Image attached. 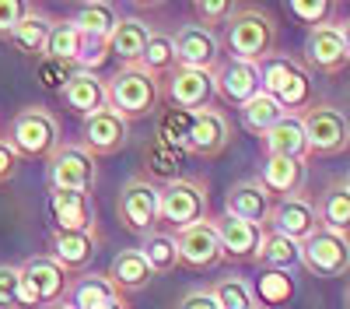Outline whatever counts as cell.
Masks as SVG:
<instances>
[{"instance_id":"83f0119b","label":"cell","mask_w":350,"mask_h":309,"mask_svg":"<svg viewBox=\"0 0 350 309\" xmlns=\"http://www.w3.org/2000/svg\"><path fill=\"white\" fill-rule=\"evenodd\" d=\"M151 32H154V28L144 21V18H133V14L130 18H120V21H116V28H112V36H109V53L120 56L123 64H137L144 46H148V39H151Z\"/></svg>"},{"instance_id":"db71d44e","label":"cell","mask_w":350,"mask_h":309,"mask_svg":"<svg viewBox=\"0 0 350 309\" xmlns=\"http://www.w3.org/2000/svg\"><path fill=\"white\" fill-rule=\"evenodd\" d=\"M256 309H267V306H256Z\"/></svg>"},{"instance_id":"ab89813d","label":"cell","mask_w":350,"mask_h":309,"mask_svg":"<svg viewBox=\"0 0 350 309\" xmlns=\"http://www.w3.org/2000/svg\"><path fill=\"white\" fill-rule=\"evenodd\" d=\"M211 292H214L221 309H256L259 306L256 295H252V285L245 277H221L211 285Z\"/></svg>"},{"instance_id":"9c48e42d","label":"cell","mask_w":350,"mask_h":309,"mask_svg":"<svg viewBox=\"0 0 350 309\" xmlns=\"http://www.w3.org/2000/svg\"><path fill=\"white\" fill-rule=\"evenodd\" d=\"M116 214L120 225L133 236H148L158 229V186L148 176H130L120 190V201H116Z\"/></svg>"},{"instance_id":"681fc988","label":"cell","mask_w":350,"mask_h":309,"mask_svg":"<svg viewBox=\"0 0 350 309\" xmlns=\"http://www.w3.org/2000/svg\"><path fill=\"white\" fill-rule=\"evenodd\" d=\"M102 309H130V306H126V299H123V295H116V299H112V302H105Z\"/></svg>"},{"instance_id":"4dcf8cb0","label":"cell","mask_w":350,"mask_h":309,"mask_svg":"<svg viewBox=\"0 0 350 309\" xmlns=\"http://www.w3.org/2000/svg\"><path fill=\"white\" fill-rule=\"evenodd\" d=\"M239 116H242V127L249 130V134H256V137H262L273 123H280L284 116H291V112H284V106L273 99V95H267V92H256L245 106H239Z\"/></svg>"},{"instance_id":"9a60e30c","label":"cell","mask_w":350,"mask_h":309,"mask_svg":"<svg viewBox=\"0 0 350 309\" xmlns=\"http://www.w3.org/2000/svg\"><path fill=\"white\" fill-rule=\"evenodd\" d=\"M211 81H214V95L239 109L259 92V67L228 56V60H217V67L211 71Z\"/></svg>"},{"instance_id":"5b68a950","label":"cell","mask_w":350,"mask_h":309,"mask_svg":"<svg viewBox=\"0 0 350 309\" xmlns=\"http://www.w3.org/2000/svg\"><path fill=\"white\" fill-rule=\"evenodd\" d=\"M301 127L308 140V158H336L350 151V120L333 102H312L301 112Z\"/></svg>"},{"instance_id":"4fadbf2b","label":"cell","mask_w":350,"mask_h":309,"mask_svg":"<svg viewBox=\"0 0 350 309\" xmlns=\"http://www.w3.org/2000/svg\"><path fill=\"white\" fill-rule=\"evenodd\" d=\"M161 92L175 109H186V112H200L207 109L214 99V81L211 71H189V67H172L161 81Z\"/></svg>"},{"instance_id":"52a82bcc","label":"cell","mask_w":350,"mask_h":309,"mask_svg":"<svg viewBox=\"0 0 350 309\" xmlns=\"http://www.w3.org/2000/svg\"><path fill=\"white\" fill-rule=\"evenodd\" d=\"M11 148L21 158H49L60 148V123L49 109L42 106H28L11 120Z\"/></svg>"},{"instance_id":"4316f807","label":"cell","mask_w":350,"mask_h":309,"mask_svg":"<svg viewBox=\"0 0 350 309\" xmlns=\"http://www.w3.org/2000/svg\"><path fill=\"white\" fill-rule=\"evenodd\" d=\"M315 214L319 225L329 232H347L350 236V190L343 186V180H333L323 186V193H315Z\"/></svg>"},{"instance_id":"f1b7e54d","label":"cell","mask_w":350,"mask_h":309,"mask_svg":"<svg viewBox=\"0 0 350 309\" xmlns=\"http://www.w3.org/2000/svg\"><path fill=\"white\" fill-rule=\"evenodd\" d=\"M49 28H53V21L39 8H28V14L14 25V32L8 36V42L21 56H42L46 53V39H49Z\"/></svg>"},{"instance_id":"60d3db41","label":"cell","mask_w":350,"mask_h":309,"mask_svg":"<svg viewBox=\"0 0 350 309\" xmlns=\"http://www.w3.org/2000/svg\"><path fill=\"white\" fill-rule=\"evenodd\" d=\"M235 0H196L193 4V14H196V25L214 32L217 25H228V18L235 14Z\"/></svg>"},{"instance_id":"484cf974","label":"cell","mask_w":350,"mask_h":309,"mask_svg":"<svg viewBox=\"0 0 350 309\" xmlns=\"http://www.w3.org/2000/svg\"><path fill=\"white\" fill-rule=\"evenodd\" d=\"M109 281H112V288L120 292V295H126V292H144L151 285V267H148V260L140 257V249H120L112 257V264H109V274H105Z\"/></svg>"},{"instance_id":"44dd1931","label":"cell","mask_w":350,"mask_h":309,"mask_svg":"<svg viewBox=\"0 0 350 309\" xmlns=\"http://www.w3.org/2000/svg\"><path fill=\"white\" fill-rule=\"evenodd\" d=\"M270 208H273V197L259 186L256 176L231 183L228 193H224V214L242 218V221H249V225H259V229H267Z\"/></svg>"},{"instance_id":"3957f363","label":"cell","mask_w":350,"mask_h":309,"mask_svg":"<svg viewBox=\"0 0 350 309\" xmlns=\"http://www.w3.org/2000/svg\"><path fill=\"white\" fill-rule=\"evenodd\" d=\"M259 67V88L273 95L284 112H291V116H301V112L312 106V74L308 67H301L295 56L287 53H270Z\"/></svg>"},{"instance_id":"1f68e13d","label":"cell","mask_w":350,"mask_h":309,"mask_svg":"<svg viewBox=\"0 0 350 309\" xmlns=\"http://www.w3.org/2000/svg\"><path fill=\"white\" fill-rule=\"evenodd\" d=\"M183 162H186V151L165 145L158 137H151L148 148H144V169H148V176L161 180V186L183 176Z\"/></svg>"},{"instance_id":"ba28073f","label":"cell","mask_w":350,"mask_h":309,"mask_svg":"<svg viewBox=\"0 0 350 309\" xmlns=\"http://www.w3.org/2000/svg\"><path fill=\"white\" fill-rule=\"evenodd\" d=\"M46 180H49V190L92 193L98 180V158L88 155L81 145H60L46 158Z\"/></svg>"},{"instance_id":"f5cc1de1","label":"cell","mask_w":350,"mask_h":309,"mask_svg":"<svg viewBox=\"0 0 350 309\" xmlns=\"http://www.w3.org/2000/svg\"><path fill=\"white\" fill-rule=\"evenodd\" d=\"M343 186H347V190H350V173H347V176H343Z\"/></svg>"},{"instance_id":"d6a6232c","label":"cell","mask_w":350,"mask_h":309,"mask_svg":"<svg viewBox=\"0 0 350 309\" xmlns=\"http://www.w3.org/2000/svg\"><path fill=\"white\" fill-rule=\"evenodd\" d=\"M256 264H259V267H270V271H295V267L301 264V243L284 239V236H277V232H262Z\"/></svg>"},{"instance_id":"277c9868","label":"cell","mask_w":350,"mask_h":309,"mask_svg":"<svg viewBox=\"0 0 350 309\" xmlns=\"http://www.w3.org/2000/svg\"><path fill=\"white\" fill-rule=\"evenodd\" d=\"M211 218V197L207 183L196 176H179L165 186H158V225H165V232H183L196 221Z\"/></svg>"},{"instance_id":"8992f818","label":"cell","mask_w":350,"mask_h":309,"mask_svg":"<svg viewBox=\"0 0 350 309\" xmlns=\"http://www.w3.org/2000/svg\"><path fill=\"white\" fill-rule=\"evenodd\" d=\"M18 274H21V281H18L21 309H49V306H56L70 292V274L56 264L49 253L25 260L18 267Z\"/></svg>"},{"instance_id":"5bb4252c","label":"cell","mask_w":350,"mask_h":309,"mask_svg":"<svg viewBox=\"0 0 350 309\" xmlns=\"http://www.w3.org/2000/svg\"><path fill=\"white\" fill-rule=\"evenodd\" d=\"M211 221H214V232L221 243V257L228 264H256V253H259V243H262L267 229L249 225L242 218H231V214H217Z\"/></svg>"},{"instance_id":"ee69618b","label":"cell","mask_w":350,"mask_h":309,"mask_svg":"<svg viewBox=\"0 0 350 309\" xmlns=\"http://www.w3.org/2000/svg\"><path fill=\"white\" fill-rule=\"evenodd\" d=\"M18 267H8V264H0V309H21L18 302Z\"/></svg>"},{"instance_id":"6da1fadb","label":"cell","mask_w":350,"mask_h":309,"mask_svg":"<svg viewBox=\"0 0 350 309\" xmlns=\"http://www.w3.org/2000/svg\"><path fill=\"white\" fill-rule=\"evenodd\" d=\"M224 46L235 60L262 64L277 46V18L259 4H239L224 25Z\"/></svg>"},{"instance_id":"8d00e7d4","label":"cell","mask_w":350,"mask_h":309,"mask_svg":"<svg viewBox=\"0 0 350 309\" xmlns=\"http://www.w3.org/2000/svg\"><path fill=\"white\" fill-rule=\"evenodd\" d=\"M116 295H120V292L112 288V281L105 274H84L77 285L70 288V306L74 309H102Z\"/></svg>"},{"instance_id":"7a4b0ae2","label":"cell","mask_w":350,"mask_h":309,"mask_svg":"<svg viewBox=\"0 0 350 309\" xmlns=\"http://www.w3.org/2000/svg\"><path fill=\"white\" fill-rule=\"evenodd\" d=\"M105 99H109V109L120 112V116L130 123V120H144L158 112L165 92H161V77L148 74L140 64H123L109 81H105Z\"/></svg>"},{"instance_id":"7402d4cb","label":"cell","mask_w":350,"mask_h":309,"mask_svg":"<svg viewBox=\"0 0 350 309\" xmlns=\"http://www.w3.org/2000/svg\"><path fill=\"white\" fill-rule=\"evenodd\" d=\"M259 186L267 190L270 197H298L305 190V180H308V162H298V158H277V155H267L259 165Z\"/></svg>"},{"instance_id":"f907efd6","label":"cell","mask_w":350,"mask_h":309,"mask_svg":"<svg viewBox=\"0 0 350 309\" xmlns=\"http://www.w3.org/2000/svg\"><path fill=\"white\" fill-rule=\"evenodd\" d=\"M343 306H347V309H350V285H347V288H343Z\"/></svg>"},{"instance_id":"c3c4849f","label":"cell","mask_w":350,"mask_h":309,"mask_svg":"<svg viewBox=\"0 0 350 309\" xmlns=\"http://www.w3.org/2000/svg\"><path fill=\"white\" fill-rule=\"evenodd\" d=\"M340 32H343V46H347V56H350V18L340 21Z\"/></svg>"},{"instance_id":"7c38bea8","label":"cell","mask_w":350,"mask_h":309,"mask_svg":"<svg viewBox=\"0 0 350 309\" xmlns=\"http://www.w3.org/2000/svg\"><path fill=\"white\" fill-rule=\"evenodd\" d=\"M126 137H130V123L120 116V112H112L109 106L92 112V116L84 120L81 127V148L95 158H105V155H116L126 148Z\"/></svg>"},{"instance_id":"836d02e7","label":"cell","mask_w":350,"mask_h":309,"mask_svg":"<svg viewBox=\"0 0 350 309\" xmlns=\"http://www.w3.org/2000/svg\"><path fill=\"white\" fill-rule=\"evenodd\" d=\"M140 257L148 260L151 274H172L179 267V246H175V236L165 232V229H154L144 236L140 243Z\"/></svg>"},{"instance_id":"e0dca14e","label":"cell","mask_w":350,"mask_h":309,"mask_svg":"<svg viewBox=\"0 0 350 309\" xmlns=\"http://www.w3.org/2000/svg\"><path fill=\"white\" fill-rule=\"evenodd\" d=\"M305 64L312 71H319V74H340L350 64L347 46H343V32H340V21L308 28V36H305Z\"/></svg>"},{"instance_id":"e575fe53","label":"cell","mask_w":350,"mask_h":309,"mask_svg":"<svg viewBox=\"0 0 350 309\" xmlns=\"http://www.w3.org/2000/svg\"><path fill=\"white\" fill-rule=\"evenodd\" d=\"M252 295L259 306L267 309H277V306H287L291 299H295V277H291V271H270L262 267L256 285H252Z\"/></svg>"},{"instance_id":"7bdbcfd3","label":"cell","mask_w":350,"mask_h":309,"mask_svg":"<svg viewBox=\"0 0 350 309\" xmlns=\"http://www.w3.org/2000/svg\"><path fill=\"white\" fill-rule=\"evenodd\" d=\"M77 67L74 64H64V60H49V56H39V64H36V81L42 84L46 92H64V84L70 81Z\"/></svg>"},{"instance_id":"ffe728a7","label":"cell","mask_w":350,"mask_h":309,"mask_svg":"<svg viewBox=\"0 0 350 309\" xmlns=\"http://www.w3.org/2000/svg\"><path fill=\"white\" fill-rule=\"evenodd\" d=\"M49 218L56 232H95V204L92 193L49 190Z\"/></svg>"},{"instance_id":"8fae6325","label":"cell","mask_w":350,"mask_h":309,"mask_svg":"<svg viewBox=\"0 0 350 309\" xmlns=\"http://www.w3.org/2000/svg\"><path fill=\"white\" fill-rule=\"evenodd\" d=\"M319 229H323V225H319V214H315L312 197L298 193V197H284V201H273L270 218H267V232H277V236H284V239L305 243V239L315 236Z\"/></svg>"},{"instance_id":"d4e9b609","label":"cell","mask_w":350,"mask_h":309,"mask_svg":"<svg viewBox=\"0 0 350 309\" xmlns=\"http://www.w3.org/2000/svg\"><path fill=\"white\" fill-rule=\"evenodd\" d=\"M262 151L277 155V158L308 162V140H305L301 116H284L280 123H273L267 134H262Z\"/></svg>"},{"instance_id":"816d5d0a","label":"cell","mask_w":350,"mask_h":309,"mask_svg":"<svg viewBox=\"0 0 350 309\" xmlns=\"http://www.w3.org/2000/svg\"><path fill=\"white\" fill-rule=\"evenodd\" d=\"M49 309H74V306H60V302H56V306H49Z\"/></svg>"},{"instance_id":"cb8c5ba5","label":"cell","mask_w":350,"mask_h":309,"mask_svg":"<svg viewBox=\"0 0 350 309\" xmlns=\"http://www.w3.org/2000/svg\"><path fill=\"white\" fill-rule=\"evenodd\" d=\"M60 99H64V106L70 109V112H77V116H92V112H98V109H105L109 106V99H105V81L95 74V71H74L70 74V81L64 84V92H60Z\"/></svg>"},{"instance_id":"30bf717a","label":"cell","mask_w":350,"mask_h":309,"mask_svg":"<svg viewBox=\"0 0 350 309\" xmlns=\"http://www.w3.org/2000/svg\"><path fill=\"white\" fill-rule=\"evenodd\" d=\"M301 267L315 277H343L350 271V236L319 229L301 243Z\"/></svg>"},{"instance_id":"74e56055","label":"cell","mask_w":350,"mask_h":309,"mask_svg":"<svg viewBox=\"0 0 350 309\" xmlns=\"http://www.w3.org/2000/svg\"><path fill=\"white\" fill-rule=\"evenodd\" d=\"M137 64L148 71V74H154V77H165V74L175 67L172 36H168V32H151V39H148V46H144V53H140Z\"/></svg>"},{"instance_id":"f35d334b","label":"cell","mask_w":350,"mask_h":309,"mask_svg":"<svg viewBox=\"0 0 350 309\" xmlns=\"http://www.w3.org/2000/svg\"><path fill=\"white\" fill-rule=\"evenodd\" d=\"M189 130H193V112L168 106V109H161V116H158V130H154V137L165 140V145H172V148L186 151Z\"/></svg>"},{"instance_id":"b9f144b4","label":"cell","mask_w":350,"mask_h":309,"mask_svg":"<svg viewBox=\"0 0 350 309\" xmlns=\"http://www.w3.org/2000/svg\"><path fill=\"white\" fill-rule=\"evenodd\" d=\"M287 11L295 14L301 25L319 28V25H329V14L336 11V4H333V0H291Z\"/></svg>"},{"instance_id":"bcb514c9","label":"cell","mask_w":350,"mask_h":309,"mask_svg":"<svg viewBox=\"0 0 350 309\" xmlns=\"http://www.w3.org/2000/svg\"><path fill=\"white\" fill-rule=\"evenodd\" d=\"M21 169V155L11 148V140L0 137V183H11Z\"/></svg>"},{"instance_id":"2e32d148","label":"cell","mask_w":350,"mask_h":309,"mask_svg":"<svg viewBox=\"0 0 350 309\" xmlns=\"http://www.w3.org/2000/svg\"><path fill=\"white\" fill-rule=\"evenodd\" d=\"M175 46V67H189V71H214L221 60V39L200 25H183L172 36Z\"/></svg>"},{"instance_id":"ac0fdd59","label":"cell","mask_w":350,"mask_h":309,"mask_svg":"<svg viewBox=\"0 0 350 309\" xmlns=\"http://www.w3.org/2000/svg\"><path fill=\"white\" fill-rule=\"evenodd\" d=\"M228 145H231V120L221 109L207 106V109L193 112V130H189V140H186V155L217 158Z\"/></svg>"},{"instance_id":"d6986e66","label":"cell","mask_w":350,"mask_h":309,"mask_svg":"<svg viewBox=\"0 0 350 309\" xmlns=\"http://www.w3.org/2000/svg\"><path fill=\"white\" fill-rule=\"evenodd\" d=\"M175 246H179V264H186L193 271H211L224 260L211 218L189 225V229H183V232H175Z\"/></svg>"},{"instance_id":"7dc6e473","label":"cell","mask_w":350,"mask_h":309,"mask_svg":"<svg viewBox=\"0 0 350 309\" xmlns=\"http://www.w3.org/2000/svg\"><path fill=\"white\" fill-rule=\"evenodd\" d=\"M175 309H221V306H217L214 292L203 285V288H189V292L179 299V306H175Z\"/></svg>"},{"instance_id":"603a6c76","label":"cell","mask_w":350,"mask_h":309,"mask_svg":"<svg viewBox=\"0 0 350 309\" xmlns=\"http://www.w3.org/2000/svg\"><path fill=\"white\" fill-rule=\"evenodd\" d=\"M98 253V232H49V257L67 274L84 271Z\"/></svg>"},{"instance_id":"f546056e","label":"cell","mask_w":350,"mask_h":309,"mask_svg":"<svg viewBox=\"0 0 350 309\" xmlns=\"http://www.w3.org/2000/svg\"><path fill=\"white\" fill-rule=\"evenodd\" d=\"M116 21H120V14H116V8L105 4V0H92V4H81V8L74 11V18H70V25L77 28L84 39H92V42H109Z\"/></svg>"},{"instance_id":"d590c367","label":"cell","mask_w":350,"mask_h":309,"mask_svg":"<svg viewBox=\"0 0 350 309\" xmlns=\"http://www.w3.org/2000/svg\"><path fill=\"white\" fill-rule=\"evenodd\" d=\"M81 49H84V36L77 32V28H74L70 21H53L42 56H49V60H64V64H74V67H77Z\"/></svg>"},{"instance_id":"f6af8a7d","label":"cell","mask_w":350,"mask_h":309,"mask_svg":"<svg viewBox=\"0 0 350 309\" xmlns=\"http://www.w3.org/2000/svg\"><path fill=\"white\" fill-rule=\"evenodd\" d=\"M28 8H32V4H25V0H0V39H4V42L14 32V25L28 14Z\"/></svg>"}]
</instances>
